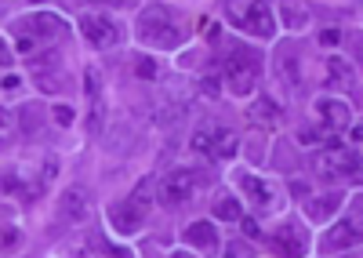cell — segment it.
I'll return each instance as SVG.
<instances>
[{
    "label": "cell",
    "instance_id": "cell-23",
    "mask_svg": "<svg viewBox=\"0 0 363 258\" xmlns=\"http://www.w3.org/2000/svg\"><path fill=\"white\" fill-rule=\"evenodd\" d=\"M40 106H33V102H29V106H22V131L26 135H33L37 128H40Z\"/></svg>",
    "mask_w": 363,
    "mask_h": 258
},
{
    "label": "cell",
    "instance_id": "cell-19",
    "mask_svg": "<svg viewBox=\"0 0 363 258\" xmlns=\"http://www.w3.org/2000/svg\"><path fill=\"white\" fill-rule=\"evenodd\" d=\"M215 218H222V222H240V218H244V211H240V200H236L233 193H218V200H215Z\"/></svg>",
    "mask_w": 363,
    "mask_h": 258
},
{
    "label": "cell",
    "instance_id": "cell-7",
    "mask_svg": "<svg viewBox=\"0 0 363 258\" xmlns=\"http://www.w3.org/2000/svg\"><path fill=\"white\" fill-rule=\"evenodd\" d=\"M359 240H363V218H356V211H352V218H338V222L323 233L320 251H323V254H338V251H345V247H356Z\"/></svg>",
    "mask_w": 363,
    "mask_h": 258
},
{
    "label": "cell",
    "instance_id": "cell-37",
    "mask_svg": "<svg viewBox=\"0 0 363 258\" xmlns=\"http://www.w3.org/2000/svg\"><path fill=\"white\" fill-rule=\"evenodd\" d=\"M359 62H363V37H359Z\"/></svg>",
    "mask_w": 363,
    "mask_h": 258
},
{
    "label": "cell",
    "instance_id": "cell-22",
    "mask_svg": "<svg viewBox=\"0 0 363 258\" xmlns=\"http://www.w3.org/2000/svg\"><path fill=\"white\" fill-rule=\"evenodd\" d=\"M284 22H287V30H306L309 26V15L294 8V4H284Z\"/></svg>",
    "mask_w": 363,
    "mask_h": 258
},
{
    "label": "cell",
    "instance_id": "cell-25",
    "mask_svg": "<svg viewBox=\"0 0 363 258\" xmlns=\"http://www.w3.org/2000/svg\"><path fill=\"white\" fill-rule=\"evenodd\" d=\"M135 69H138L142 80H157V73H160L157 62H153V59H145V55H142V59H135Z\"/></svg>",
    "mask_w": 363,
    "mask_h": 258
},
{
    "label": "cell",
    "instance_id": "cell-34",
    "mask_svg": "<svg viewBox=\"0 0 363 258\" xmlns=\"http://www.w3.org/2000/svg\"><path fill=\"white\" fill-rule=\"evenodd\" d=\"M291 193H294V196H309V186L294 179V182H291Z\"/></svg>",
    "mask_w": 363,
    "mask_h": 258
},
{
    "label": "cell",
    "instance_id": "cell-12",
    "mask_svg": "<svg viewBox=\"0 0 363 258\" xmlns=\"http://www.w3.org/2000/svg\"><path fill=\"white\" fill-rule=\"evenodd\" d=\"M236 182H240V189L247 193V200H251V204H258V208L272 204V196H277V189H272L265 179L251 175V171H240V175H236Z\"/></svg>",
    "mask_w": 363,
    "mask_h": 258
},
{
    "label": "cell",
    "instance_id": "cell-15",
    "mask_svg": "<svg viewBox=\"0 0 363 258\" xmlns=\"http://www.w3.org/2000/svg\"><path fill=\"white\" fill-rule=\"evenodd\" d=\"M327 84H330V88H342V91H352L356 95V77H352V69H349L345 59H330L327 62ZM356 106H363L359 95H356Z\"/></svg>",
    "mask_w": 363,
    "mask_h": 258
},
{
    "label": "cell",
    "instance_id": "cell-38",
    "mask_svg": "<svg viewBox=\"0 0 363 258\" xmlns=\"http://www.w3.org/2000/svg\"><path fill=\"white\" fill-rule=\"evenodd\" d=\"M29 4H44V0H29Z\"/></svg>",
    "mask_w": 363,
    "mask_h": 258
},
{
    "label": "cell",
    "instance_id": "cell-4",
    "mask_svg": "<svg viewBox=\"0 0 363 258\" xmlns=\"http://www.w3.org/2000/svg\"><path fill=\"white\" fill-rule=\"evenodd\" d=\"M203 186V175L193 167H178L171 171V175L157 186V196H160V204L164 208H182L186 200H193V193Z\"/></svg>",
    "mask_w": 363,
    "mask_h": 258
},
{
    "label": "cell",
    "instance_id": "cell-5",
    "mask_svg": "<svg viewBox=\"0 0 363 258\" xmlns=\"http://www.w3.org/2000/svg\"><path fill=\"white\" fill-rule=\"evenodd\" d=\"M193 150L200 157H207V160H229L240 150V138L229 128H200L193 135Z\"/></svg>",
    "mask_w": 363,
    "mask_h": 258
},
{
    "label": "cell",
    "instance_id": "cell-27",
    "mask_svg": "<svg viewBox=\"0 0 363 258\" xmlns=\"http://www.w3.org/2000/svg\"><path fill=\"white\" fill-rule=\"evenodd\" d=\"M327 135L323 131H316V128H306V131H298V142L301 146H313V142H323Z\"/></svg>",
    "mask_w": 363,
    "mask_h": 258
},
{
    "label": "cell",
    "instance_id": "cell-2",
    "mask_svg": "<svg viewBox=\"0 0 363 258\" xmlns=\"http://www.w3.org/2000/svg\"><path fill=\"white\" fill-rule=\"evenodd\" d=\"M138 37L153 47H178L182 44V30L174 22V11L164 4H153L138 15Z\"/></svg>",
    "mask_w": 363,
    "mask_h": 258
},
{
    "label": "cell",
    "instance_id": "cell-14",
    "mask_svg": "<svg viewBox=\"0 0 363 258\" xmlns=\"http://www.w3.org/2000/svg\"><path fill=\"white\" fill-rule=\"evenodd\" d=\"M342 193L335 189V193H323V196H313V200H306V215L313 218V222H327L330 215H335L338 208H342Z\"/></svg>",
    "mask_w": 363,
    "mask_h": 258
},
{
    "label": "cell",
    "instance_id": "cell-28",
    "mask_svg": "<svg viewBox=\"0 0 363 258\" xmlns=\"http://www.w3.org/2000/svg\"><path fill=\"white\" fill-rule=\"evenodd\" d=\"M55 120L62 124V128H69L73 124V109L69 106H55Z\"/></svg>",
    "mask_w": 363,
    "mask_h": 258
},
{
    "label": "cell",
    "instance_id": "cell-20",
    "mask_svg": "<svg viewBox=\"0 0 363 258\" xmlns=\"http://www.w3.org/2000/svg\"><path fill=\"white\" fill-rule=\"evenodd\" d=\"M58 66H62V55H58V51H44V55H37V59H29V73H33V77L55 73Z\"/></svg>",
    "mask_w": 363,
    "mask_h": 258
},
{
    "label": "cell",
    "instance_id": "cell-33",
    "mask_svg": "<svg viewBox=\"0 0 363 258\" xmlns=\"http://www.w3.org/2000/svg\"><path fill=\"white\" fill-rule=\"evenodd\" d=\"M11 59H15V55H11V47L4 44V37H0V66H11Z\"/></svg>",
    "mask_w": 363,
    "mask_h": 258
},
{
    "label": "cell",
    "instance_id": "cell-24",
    "mask_svg": "<svg viewBox=\"0 0 363 258\" xmlns=\"http://www.w3.org/2000/svg\"><path fill=\"white\" fill-rule=\"evenodd\" d=\"M33 80H37V88L48 91V95H55L58 88H62V77H58V69H55V73H40V77H33Z\"/></svg>",
    "mask_w": 363,
    "mask_h": 258
},
{
    "label": "cell",
    "instance_id": "cell-21",
    "mask_svg": "<svg viewBox=\"0 0 363 258\" xmlns=\"http://www.w3.org/2000/svg\"><path fill=\"white\" fill-rule=\"evenodd\" d=\"M301 66L294 62V51L287 47V51H280V73H284V80H287V88H298L301 84V73H298Z\"/></svg>",
    "mask_w": 363,
    "mask_h": 258
},
{
    "label": "cell",
    "instance_id": "cell-8",
    "mask_svg": "<svg viewBox=\"0 0 363 258\" xmlns=\"http://www.w3.org/2000/svg\"><path fill=\"white\" fill-rule=\"evenodd\" d=\"M15 33H26L33 40H58V37L69 33V26H66L62 15H55V11H37V15L15 22Z\"/></svg>",
    "mask_w": 363,
    "mask_h": 258
},
{
    "label": "cell",
    "instance_id": "cell-17",
    "mask_svg": "<svg viewBox=\"0 0 363 258\" xmlns=\"http://www.w3.org/2000/svg\"><path fill=\"white\" fill-rule=\"evenodd\" d=\"M247 113H251V120H255V124H262V128H280V120H284L280 102H272L269 95H265V99H258Z\"/></svg>",
    "mask_w": 363,
    "mask_h": 258
},
{
    "label": "cell",
    "instance_id": "cell-10",
    "mask_svg": "<svg viewBox=\"0 0 363 258\" xmlns=\"http://www.w3.org/2000/svg\"><path fill=\"white\" fill-rule=\"evenodd\" d=\"M182 240H186L189 247H200V251H218V229L211 218H196L189 222L186 229H182Z\"/></svg>",
    "mask_w": 363,
    "mask_h": 258
},
{
    "label": "cell",
    "instance_id": "cell-16",
    "mask_svg": "<svg viewBox=\"0 0 363 258\" xmlns=\"http://www.w3.org/2000/svg\"><path fill=\"white\" fill-rule=\"evenodd\" d=\"M62 215H66V222H84L87 218V193H84V186H69L62 193Z\"/></svg>",
    "mask_w": 363,
    "mask_h": 258
},
{
    "label": "cell",
    "instance_id": "cell-30",
    "mask_svg": "<svg viewBox=\"0 0 363 258\" xmlns=\"http://www.w3.org/2000/svg\"><path fill=\"white\" fill-rule=\"evenodd\" d=\"M200 91L215 99V95H218V80H215V77H203V80H200Z\"/></svg>",
    "mask_w": 363,
    "mask_h": 258
},
{
    "label": "cell",
    "instance_id": "cell-31",
    "mask_svg": "<svg viewBox=\"0 0 363 258\" xmlns=\"http://www.w3.org/2000/svg\"><path fill=\"white\" fill-rule=\"evenodd\" d=\"M338 40H342V33H338V30H323V33H320V44H323V47H335Z\"/></svg>",
    "mask_w": 363,
    "mask_h": 258
},
{
    "label": "cell",
    "instance_id": "cell-26",
    "mask_svg": "<svg viewBox=\"0 0 363 258\" xmlns=\"http://www.w3.org/2000/svg\"><path fill=\"white\" fill-rule=\"evenodd\" d=\"M138 204H149V196H153V179H142L138 186H135V193H131Z\"/></svg>",
    "mask_w": 363,
    "mask_h": 258
},
{
    "label": "cell",
    "instance_id": "cell-29",
    "mask_svg": "<svg viewBox=\"0 0 363 258\" xmlns=\"http://www.w3.org/2000/svg\"><path fill=\"white\" fill-rule=\"evenodd\" d=\"M222 254H229V258H236V254H255L247 244H240V240H233L229 247H222Z\"/></svg>",
    "mask_w": 363,
    "mask_h": 258
},
{
    "label": "cell",
    "instance_id": "cell-13",
    "mask_svg": "<svg viewBox=\"0 0 363 258\" xmlns=\"http://www.w3.org/2000/svg\"><path fill=\"white\" fill-rule=\"evenodd\" d=\"M330 153H335L338 175H342L345 182L363 186V157H359V153H352V150H338V146H330Z\"/></svg>",
    "mask_w": 363,
    "mask_h": 258
},
{
    "label": "cell",
    "instance_id": "cell-6",
    "mask_svg": "<svg viewBox=\"0 0 363 258\" xmlns=\"http://www.w3.org/2000/svg\"><path fill=\"white\" fill-rule=\"evenodd\" d=\"M80 33H84V40H87L91 47H99V51L116 47L120 37H124V30H120L109 15H95V11L80 15Z\"/></svg>",
    "mask_w": 363,
    "mask_h": 258
},
{
    "label": "cell",
    "instance_id": "cell-36",
    "mask_svg": "<svg viewBox=\"0 0 363 258\" xmlns=\"http://www.w3.org/2000/svg\"><path fill=\"white\" fill-rule=\"evenodd\" d=\"M349 135H352V142H363V124H356V128H352Z\"/></svg>",
    "mask_w": 363,
    "mask_h": 258
},
{
    "label": "cell",
    "instance_id": "cell-18",
    "mask_svg": "<svg viewBox=\"0 0 363 258\" xmlns=\"http://www.w3.org/2000/svg\"><path fill=\"white\" fill-rule=\"evenodd\" d=\"M301 244L306 240H301V233L294 225H284V229H277V233L269 237V247L277 254H301Z\"/></svg>",
    "mask_w": 363,
    "mask_h": 258
},
{
    "label": "cell",
    "instance_id": "cell-9",
    "mask_svg": "<svg viewBox=\"0 0 363 258\" xmlns=\"http://www.w3.org/2000/svg\"><path fill=\"white\" fill-rule=\"evenodd\" d=\"M109 218H113L116 233H135V229H142V222H145V204H138L135 196H128L124 204L109 208Z\"/></svg>",
    "mask_w": 363,
    "mask_h": 258
},
{
    "label": "cell",
    "instance_id": "cell-3",
    "mask_svg": "<svg viewBox=\"0 0 363 258\" xmlns=\"http://www.w3.org/2000/svg\"><path fill=\"white\" fill-rule=\"evenodd\" d=\"M262 80V55L255 47H236L225 59V84L233 95H251Z\"/></svg>",
    "mask_w": 363,
    "mask_h": 258
},
{
    "label": "cell",
    "instance_id": "cell-1",
    "mask_svg": "<svg viewBox=\"0 0 363 258\" xmlns=\"http://www.w3.org/2000/svg\"><path fill=\"white\" fill-rule=\"evenodd\" d=\"M222 11H225L229 26H236V30H244L251 37L269 40L272 33H277V18H272L265 0H225Z\"/></svg>",
    "mask_w": 363,
    "mask_h": 258
},
{
    "label": "cell",
    "instance_id": "cell-11",
    "mask_svg": "<svg viewBox=\"0 0 363 258\" xmlns=\"http://www.w3.org/2000/svg\"><path fill=\"white\" fill-rule=\"evenodd\" d=\"M316 113H320V120L327 124V131H349L352 128V113L338 99H320L316 102Z\"/></svg>",
    "mask_w": 363,
    "mask_h": 258
},
{
    "label": "cell",
    "instance_id": "cell-35",
    "mask_svg": "<svg viewBox=\"0 0 363 258\" xmlns=\"http://www.w3.org/2000/svg\"><path fill=\"white\" fill-rule=\"evenodd\" d=\"M8 124H11V113H8V109H0V128L8 131Z\"/></svg>",
    "mask_w": 363,
    "mask_h": 258
},
{
    "label": "cell",
    "instance_id": "cell-32",
    "mask_svg": "<svg viewBox=\"0 0 363 258\" xmlns=\"http://www.w3.org/2000/svg\"><path fill=\"white\" fill-rule=\"evenodd\" d=\"M240 222H244V233H247V237H262V229H258V222H255V218H247V215H244Z\"/></svg>",
    "mask_w": 363,
    "mask_h": 258
}]
</instances>
